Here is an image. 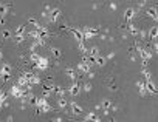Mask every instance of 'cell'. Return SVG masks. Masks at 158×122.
<instances>
[{"mask_svg":"<svg viewBox=\"0 0 158 122\" xmlns=\"http://www.w3.org/2000/svg\"><path fill=\"white\" fill-rule=\"evenodd\" d=\"M68 31L74 36V39H76L77 42H82V40H84V33H82V30H79V28H68Z\"/></svg>","mask_w":158,"mask_h":122,"instance_id":"13","label":"cell"},{"mask_svg":"<svg viewBox=\"0 0 158 122\" xmlns=\"http://www.w3.org/2000/svg\"><path fill=\"white\" fill-rule=\"evenodd\" d=\"M40 56L37 54V53H34V51H31V54H30V60H31V62L34 64V62H37V59H39Z\"/></svg>","mask_w":158,"mask_h":122,"instance_id":"31","label":"cell"},{"mask_svg":"<svg viewBox=\"0 0 158 122\" xmlns=\"http://www.w3.org/2000/svg\"><path fill=\"white\" fill-rule=\"evenodd\" d=\"M34 67H36V70H39V71H45V70L50 67V60H48V57L40 56V57L37 59V62H34Z\"/></svg>","mask_w":158,"mask_h":122,"instance_id":"5","label":"cell"},{"mask_svg":"<svg viewBox=\"0 0 158 122\" xmlns=\"http://www.w3.org/2000/svg\"><path fill=\"white\" fill-rule=\"evenodd\" d=\"M34 107H37V110L42 111V113H48V111H51V105L48 104V100H47L45 96H39V97H36V105H34Z\"/></svg>","mask_w":158,"mask_h":122,"instance_id":"3","label":"cell"},{"mask_svg":"<svg viewBox=\"0 0 158 122\" xmlns=\"http://www.w3.org/2000/svg\"><path fill=\"white\" fill-rule=\"evenodd\" d=\"M70 105V102L65 99V96H60V97H57V107H59V110H67V107Z\"/></svg>","mask_w":158,"mask_h":122,"instance_id":"17","label":"cell"},{"mask_svg":"<svg viewBox=\"0 0 158 122\" xmlns=\"http://www.w3.org/2000/svg\"><path fill=\"white\" fill-rule=\"evenodd\" d=\"M68 94L70 96H73V97H76V96H79V94H81V91H82V87L81 85H79V82L77 81H73V84L68 87Z\"/></svg>","mask_w":158,"mask_h":122,"instance_id":"7","label":"cell"},{"mask_svg":"<svg viewBox=\"0 0 158 122\" xmlns=\"http://www.w3.org/2000/svg\"><path fill=\"white\" fill-rule=\"evenodd\" d=\"M50 51H51V54L54 56V59H60V57H62V49H60V48H56V46H53Z\"/></svg>","mask_w":158,"mask_h":122,"instance_id":"26","label":"cell"},{"mask_svg":"<svg viewBox=\"0 0 158 122\" xmlns=\"http://www.w3.org/2000/svg\"><path fill=\"white\" fill-rule=\"evenodd\" d=\"M138 36H139V37H141V39H146V37H147V33H146V31H143V30H141V31H139V34H138Z\"/></svg>","mask_w":158,"mask_h":122,"instance_id":"36","label":"cell"},{"mask_svg":"<svg viewBox=\"0 0 158 122\" xmlns=\"http://www.w3.org/2000/svg\"><path fill=\"white\" fill-rule=\"evenodd\" d=\"M2 36H3V39H11V31L10 30H3L2 31Z\"/></svg>","mask_w":158,"mask_h":122,"instance_id":"33","label":"cell"},{"mask_svg":"<svg viewBox=\"0 0 158 122\" xmlns=\"http://www.w3.org/2000/svg\"><path fill=\"white\" fill-rule=\"evenodd\" d=\"M141 74L144 76V79H146V81H150V79H152V76H150V71H149V70H147L146 67H144V68L141 70Z\"/></svg>","mask_w":158,"mask_h":122,"instance_id":"30","label":"cell"},{"mask_svg":"<svg viewBox=\"0 0 158 122\" xmlns=\"http://www.w3.org/2000/svg\"><path fill=\"white\" fill-rule=\"evenodd\" d=\"M136 87H138V91H139L141 96H146V94H147V91H146V82L138 81V82H136Z\"/></svg>","mask_w":158,"mask_h":122,"instance_id":"22","label":"cell"},{"mask_svg":"<svg viewBox=\"0 0 158 122\" xmlns=\"http://www.w3.org/2000/svg\"><path fill=\"white\" fill-rule=\"evenodd\" d=\"M39 84H40V79H39V76L33 74V76H31V79H30V85L33 87V85H39Z\"/></svg>","mask_w":158,"mask_h":122,"instance_id":"29","label":"cell"},{"mask_svg":"<svg viewBox=\"0 0 158 122\" xmlns=\"http://www.w3.org/2000/svg\"><path fill=\"white\" fill-rule=\"evenodd\" d=\"M14 36H27V28H25V25L17 26L16 31H14Z\"/></svg>","mask_w":158,"mask_h":122,"instance_id":"24","label":"cell"},{"mask_svg":"<svg viewBox=\"0 0 158 122\" xmlns=\"http://www.w3.org/2000/svg\"><path fill=\"white\" fill-rule=\"evenodd\" d=\"M135 16H136V13H135V10H133V8H127V10L124 11V20H126L127 23H129V22H132Z\"/></svg>","mask_w":158,"mask_h":122,"instance_id":"16","label":"cell"},{"mask_svg":"<svg viewBox=\"0 0 158 122\" xmlns=\"http://www.w3.org/2000/svg\"><path fill=\"white\" fill-rule=\"evenodd\" d=\"M135 48H136V51H138V54H139V57H141V62H143V67H147L149 65V60L153 57V54L149 51V49H146V48H143L139 43H136L135 45Z\"/></svg>","mask_w":158,"mask_h":122,"instance_id":"2","label":"cell"},{"mask_svg":"<svg viewBox=\"0 0 158 122\" xmlns=\"http://www.w3.org/2000/svg\"><path fill=\"white\" fill-rule=\"evenodd\" d=\"M85 120H95V122H99V120H101V117H99V116H96V113H95V111H90V113L85 116Z\"/></svg>","mask_w":158,"mask_h":122,"instance_id":"25","label":"cell"},{"mask_svg":"<svg viewBox=\"0 0 158 122\" xmlns=\"http://www.w3.org/2000/svg\"><path fill=\"white\" fill-rule=\"evenodd\" d=\"M146 16H147L149 19H152L153 22H158V10H156L155 6H150V8H147V11H146Z\"/></svg>","mask_w":158,"mask_h":122,"instance_id":"14","label":"cell"},{"mask_svg":"<svg viewBox=\"0 0 158 122\" xmlns=\"http://www.w3.org/2000/svg\"><path fill=\"white\" fill-rule=\"evenodd\" d=\"M65 74H67L71 81H77V74H79V73H76L73 68H65Z\"/></svg>","mask_w":158,"mask_h":122,"instance_id":"21","label":"cell"},{"mask_svg":"<svg viewBox=\"0 0 158 122\" xmlns=\"http://www.w3.org/2000/svg\"><path fill=\"white\" fill-rule=\"evenodd\" d=\"M25 39H27V36H14V40H16V43H22Z\"/></svg>","mask_w":158,"mask_h":122,"instance_id":"34","label":"cell"},{"mask_svg":"<svg viewBox=\"0 0 158 122\" xmlns=\"http://www.w3.org/2000/svg\"><path fill=\"white\" fill-rule=\"evenodd\" d=\"M90 68H92V64L89 62V59L87 57H84L81 62L77 64V73H82V74H87V73H90Z\"/></svg>","mask_w":158,"mask_h":122,"instance_id":"4","label":"cell"},{"mask_svg":"<svg viewBox=\"0 0 158 122\" xmlns=\"http://www.w3.org/2000/svg\"><path fill=\"white\" fill-rule=\"evenodd\" d=\"M11 77V65L10 64H3L2 68H0V81L6 82Z\"/></svg>","mask_w":158,"mask_h":122,"instance_id":"6","label":"cell"},{"mask_svg":"<svg viewBox=\"0 0 158 122\" xmlns=\"http://www.w3.org/2000/svg\"><path fill=\"white\" fill-rule=\"evenodd\" d=\"M8 13H10V5L0 2V22L2 23L5 22V17L8 16Z\"/></svg>","mask_w":158,"mask_h":122,"instance_id":"12","label":"cell"},{"mask_svg":"<svg viewBox=\"0 0 158 122\" xmlns=\"http://www.w3.org/2000/svg\"><path fill=\"white\" fill-rule=\"evenodd\" d=\"M6 100V93L3 90H0V107H2V104Z\"/></svg>","mask_w":158,"mask_h":122,"instance_id":"32","label":"cell"},{"mask_svg":"<svg viewBox=\"0 0 158 122\" xmlns=\"http://www.w3.org/2000/svg\"><path fill=\"white\" fill-rule=\"evenodd\" d=\"M53 94H56L57 97H60V96H65V94H67V90H65L64 87H60V85H54Z\"/></svg>","mask_w":158,"mask_h":122,"instance_id":"19","label":"cell"},{"mask_svg":"<svg viewBox=\"0 0 158 122\" xmlns=\"http://www.w3.org/2000/svg\"><path fill=\"white\" fill-rule=\"evenodd\" d=\"M70 111H71V114L73 116H81L82 114V107L79 105L77 102H70Z\"/></svg>","mask_w":158,"mask_h":122,"instance_id":"10","label":"cell"},{"mask_svg":"<svg viewBox=\"0 0 158 122\" xmlns=\"http://www.w3.org/2000/svg\"><path fill=\"white\" fill-rule=\"evenodd\" d=\"M107 64V57H102V56H98L96 59H95V65H98V67H104Z\"/></svg>","mask_w":158,"mask_h":122,"instance_id":"23","label":"cell"},{"mask_svg":"<svg viewBox=\"0 0 158 122\" xmlns=\"http://www.w3.org/2000/svg\"><path fill=\"white\" fill-rule=\"evenodd\" d=\"M3 59V53H2V49H0V60Z\"/></svg>","mask_w":158,"mask_h":122,"instance_id":"37","label":"cell"},{"mask_svg":"<svg viewBox=\"0 0 158 122\" xmlns=\"http://www.w3.org/2000/svg\"><path fill=\"white\" fill-rule=\"evenodd\" d=\"M42 16L47 17L50 23H56V22L59 20V17L62 16V11H60L59 8H47V10L42 13Z\"/></svg>","mask_w":158,"mask_h":122,"instance_id":"1","label":"cell"},{"mask_svg":"<svg viewBox=\"0 0 158 122\" xmlns=\"http://www.w3.org/2000/svg\"><path fill=\"white\" fill-rule=\"evenodd\" d=\"M101 108H102L104 113L107 114V113H110V111L115 108V105H113L112 99H102V102H101Z\"/></svg>","mask_w":158,"mask_h":122,"instance_id":"11","label":"cell"},{"mask_svg":"<svg viewBox=\"0 0 158 122\" xmlns=\"http://www.w3.org/2000/svg\"><path fill=\"white\" fill-rule=\"evenodd\" d=\"M10 93H11V96H13V97H16V99H22V97L25 96L23 87H20L19 84L13 85V87H11V90H10Z\"/></svg>","mask_w":158,"mask_h":122,"instance_id":"8","label":"cell"},{"mask_svg":"<svg viewBox=\"0 0 158 122\" xmlns=\"http://www.w3.org/2000/svg\"><path fill=\"white\" fill-rule=\"evenodd\" d=\"M127 31H129V33H130V36H133V37H136V36L139 34V30H138L132 22H129V23H127Z\"/></svg>","mask_w":158,"mask_h":122,"instance_id":"20","label":"cell"},{"mask_svg":"<svg viewBox=\"0 0 158 122\" xmlns=\"http://www.w3.org/2000/svg\"><path fill=\"white\" fill-rule=\"evenodd\" d=\"M155 51L158 53V43H155Z\"/></svg>","mask_w":158,"mask_h":122,"instance_id":"38","label":"cell"},{"mask_svg":"<svg viewBox=\"0 0 158 122\" xmlns=\"http://www.w3.org/2000/svg\"><path fill=\"white\" fill-rule=\"evenodd\" d=\"M81 30H82V33H84V40H85V39H93V37H98V30H95V28H90V26H82Z\"/></svg>","mask_w":158,"mask_h":122,"instance_id":"9","label":"cell"},{"mask_svg":"<svg viewBox=\"0 0 158 122\" xmlns=\"http://www.w3.org/2000/svg\"><path fill=\"white\" fill-rule=\"evenodd\" d=\"M82 90H84L85 93H90V91H92V85H90V84H84V85H82Z\"/></svg>","mask_w":158,"mask_h":122,"instance_id":"35","label":"cell"},{"mask_svg":"<svg viewBox=\"0 0 158 122\" xmlns=\"http://www.w3.org/2000/svg\"><path fill=\"white\" fill-rule=\"evenodd\" d=\"M147 37H150V39H158V26L156 25H153V26H150L149 30H147Z\"/></svg>","mask_w":158,"mask_h":122,"instance_id":"18","label":"cell"},{"mask_svg":"<svg viewBox=\"0 0 158 122\" xmlns=\"http://www.w3.org/2000/svg\"><path fill=\"white\" fill-rule=\"evenodd\" d=\"M53 88H54V85H44V87H42V90H44V96L48 97V96L53 93Z\"/></svg>","mask_w":158,"mask_h":122,"instance_id":"27","label":"cell"},{"mask_svg":"<svg viewBox=\"0 0 158 122\" xmlns=\"http://www.w3.org/2000/svg\"><path fill=\"white\" fill-rule=\"evenodd\" d=\"M77 49H79V51H81L82 54H87V53H89V48L85 46V43H84V40H82V42H77Z\"/></svg>","mask_w":158,"mask_h":122,"instance_id":"28","label":"cell"},{"mask_svg":"<svg viewBox=\"0 0 158 122\" xmlns=\"http://www.w3.org/2000/svg\"><path fill=\"white\" fill-rule=\"evenodd\" d=\"M146 91H147V94H158V88L155 87V84L152 82V79L150 81H146Z\"/></svg>","mask_w":158,"mask_h":122,"instance_id":"15","label":"cell"}]
</instances>
